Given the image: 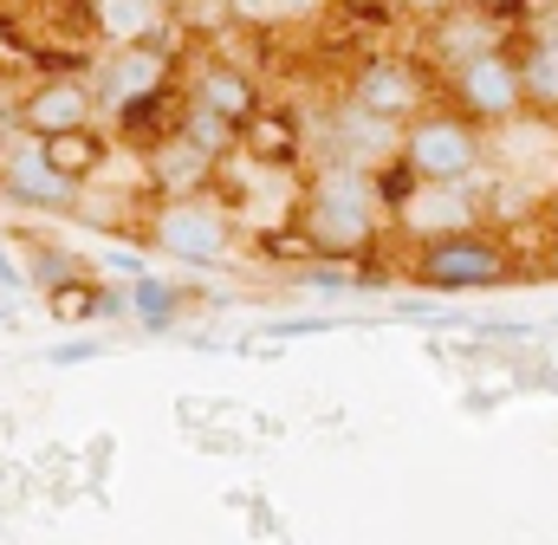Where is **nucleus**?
<instances>
[{
  "label": "nucleus",
  "instance_id": "1",
  "mask_svg": "<svg viewBox=\"0 0 558 545\" xmlns=\"http://www.w3.org/2000/svg\"><path fill=\"white\" fill-rule=\"evenodd\" d=\"M292 228H299L312 261H331V267L371 261L390 234L384 175L351 169V162H312L299 195H292Z\"/></svg>",
  "mask_w": 558,
  "mask_h": 545
},
{
  "label": "nucleus",
  "instance_id": "2",
  "mask_svg": "<svg viewBox=\"0 0 558 545\" xmlns=\"http://www.w3.org/2000/svg\"><path fill=\"white\" fill-rule=\"evenodd\" d=\"M143 241L156 254H169L175 267H228L234 261V241H241V215L215 195V189H195V195H156L143 208Z\"/></svg>",
  "mask_w": 558,
  "mask_h": 545
},
{
  "label": "nucleus",
  "instance_id": "3",
  "mask_svg": "<svg viewBox=\"0 0 558 545\" xmlns=\"http://www.w3.org/2000/svg\"><path fill=\"white\" fill-rule=\"evenodd\" d=\"M410 286L428 292H494V286H513L526 279L513 241L487 221V228H461V234H441V241H422L410 247Z\"/></svg>",
  "mask_w": 558,
  "mask_h": 545
},
{
  "label": "nucleus",
  "instance_id": "4",
  "mask_svg": "<svg viewBox=\"0 0 558 545\" xmlns=\"http://www.w3.org/2000/svg\"><path fill=\"white\" fill-rule=\"evenodd\" d=\"M338 98H344L351 111L390 124V131H410L422 111L441 105V78L428 72L422 52H371V59L351 65V78H344Z\"/></svg>",
  "mask_w": 558,
  "mask_h": 545
},
{
  "label": "nucleus",
  "instance_id": "5",
  "mask_svg": "<svg viewBox=\"0 0 558 545\" xmlns=\"http://www.w3.org/2000/svg\"><path fill=\"white\" fill-rule=\"evenodd\" d=\"M397 169L410 182H422V189H474L481 169H487V131H474L461 111L435 105V111H422L416 124L403 131Z\"/></svg>",
  "mask_w": 558,
  "mask_h": 545
},
{
  "label": "nucleus",
  "instance_id": "6",
  "mask_svg": "<svg viewBox=\"0 0 558 545\" xmlns=\"http://www.w3.org/2000/svg\"><path fill=\"white\" fill-rule=\"evenodd\" d=\"M441 105L448 111H461L474 131H513L520 118H526V85H520V52L513 46H494V52H481V59H468V65H454L448 78H441Z\"/></svg>",
  "mask_w": 558,
  "mask_h": 545
},
{
  "label": "nucleus",
  "instance_id": "7",
  "mask_svg": "<svg viewBox=\"0 0 558 545\" xmlns=\"http://www.w3.org/2000/svg\"><path fill=\"white\" fill-rule=\"evenodd\" d=\"M169 72H175V46H162V39H137V46H105L85 85H92L98 111L131 118L143 98H162V92H169Z\"/></svg>",
  "mask_w": 558,
  "mask_h": 545
},
{
  "label": "nucleus",
  "instance_id": "8",
  "mask_svg": "<svg viewBox=\"0 0 558 545\" xmlns=\"http://www.w3.org/2000/svg\"><path fill=\"white\" fill-rule=\"evenodd\" d=\"M182 105H195V111H208L215 124H228V131L241 136L260 111H267V92H260V78L241 65V59H228V52H208L202 65H195V78H189V98Z\"/></svg>",
  "mask_w": 558,
  "mask_h": 545
},
{
  "label": "nucleus",
  "instance_id": "9",
  "mask_svg": "<svg viewBox=\"0 0 558 545\" xmlns=\"http://www.w3.org/2000/svg\"><path fill=\"white\" fill-rule=\"evenodd\" d=\"M0 195L20 202V208H46V215H72L85 189H72L52 162H46V143L39 136H13L0 149Z\"/></svg>",
  "mask_w": 558,
  "mask_h": 545
},
{
  "label": "nucleus",
  "instance_id": "10",
  "mask_svg": "<svg viewBox=\"0 0 558 545\" xmlns=\"http://www.w3.org/2000/svg\"><path fill=\"white\" fill-rule=\"evenodd\" d=\"M390 228H403L410 247H422V241H441V234H461V228H487V202H474L468 189H422V182H410L390 202Z\"/></svg>",
  "mask_w": 558,
  "mask_h": 545
},
{
  "label": "nucleus",
  "instance_id": "11",
  "mask_svg": "<svg viewBox=\"0 0 558 545\" xmlns=\"http://www.w3.org/2000/svg\"><path fill=\"white\" fill-rule=\"evenodd\" d=\"M85 124H98V98H92L85 78L52 72V78L26 85V98H20V136H39L46 143V136L85 131Z\"/></svg>",
  "mask_w": 558,
  "mask_h": 545
},
{
  "label": "nucleus",
  "instance_id": "12",
  "mask_svg": "<svg viewBox=\"0 0 558 545\" xmlns=\"http://www.w3.org/2000/svg\"><path fill=\"white\" fill-rule=\"evenodd\" d=\"M513 33H520V26H507V20H487V13L461 7V13H448L441 26H428V33H422V59H428V72H435V78H448L454 65H468V59H481V52H494V46H513Z\"/></svg>",
  "mask_w": 558,
  "mask_h": 545
},
{
  "label": "nucleus",
  "instance_id": "13",
  "mask_svg": "<svg viewBox=\"0 0 558 545\" xmlns=\"http://www.w3.org/2000/svg\"><path fill=\"white\" fill-rule=\"evenodd\" d=\"M513 52H520V85H526V118L558 124V7L533 13L513 33Z\"/></svg>",
  "mask_w": 558,
  "mask_h": 545
},
{
  "label": "nucleus",
  "instance_id": "14",
  "mask_svg": "<svg viewBox=\"0 0 558 545\" xmlns=\"http://www.w3.org/2000/svg\"><path fill=\"white\" fill-rule=\"evenodd\" d=\"M208 169H215V156L202 143H189L182 131L156 136L149 156H143V175H149L156 195H195V189H208Z\"/></svg>",
  "mask_w": 558,
  "mask_h": 545
},
{
  "label": "nucleus",
  "instance_id": "15",
  "mask_svg": "<svg viewBox=\"0 0 558 545\" xmlns=\"http://www.w3.org/2000/svg\"><path fill=\"white\" fill-rule=\"evenodd\" d=\"M111 131H98V124H85V131H65V136H46V162L72 182V189H85L92 175H105V162H111Z\"/></svg>",
  "mask_w": 558,
  "mask_h": 545
},
{
  "label": "nucleus",
  "instance_id": "16",
  "mask_svg": "<svg viewBox=\"0 0 558 545\" xmlns=\"http://www.w3.org/2000/svg\"><path fill=\"white\" fill-rule=\"evenodd\" d=\"M338 0H228L234 26L247 33H292V26H318Z\"/></svg>",
  "mask_w": 558,
  "mask_h": 545
},
{
  "label": "nucleus",
  "instance_id": "17",
  "mask_svg": "<svg viewBox=\"0 0 558 545\" xmlns=\"http://www.w3.org/2000/svg\"><path fill=\"white\" fill-rule=\"evenodd\" d=\"M241 149H247L254 162H292V156L305 149V136H299V124H292L286 111H260V118L241 131Z\"/></svg>",
  "mask_w": 558,
  "mask_h": 545
},
{
  "label": "nucleus",
  "instance_id": "18",
  "mask_svg": "<svg viewBox=\"0 0 558 545\" xmlns=\"http://www.w3.org/2000/svg\"><path fill=\"white\" fill-rule=\"evenodd\" d=\"M131 318H137L143 331H169V325L182 318V286H169V279L143 272L137 286H131Z\"/></svg>",
  "mask_w": 558,
  "mask_h": 545
},
{
  "label": "nucleus",
  "instance_id": "19",
  "mask_svg": "<svg viewBox=\"0 0 558 545\" xmlns=\"http://www.w3.org/2000/svg\"><path fill=\"white\" fill-rule=\"evenodd\" d=\"M169 26H175V33H228L234 13H228V0H175Z\"/></svg>",
  "mask_w": 558,
  "mask_h": 545
},
{
  "label": "nucleus",
  "instance_id": "20",
  "mask_svg": "<svg viewBox=\"0 0 558 545\" xmlns=\"http://www.w3.org/2000/svg\"><path fill=\"white\" fill-rule=\"evenodd\" d=\"M26 279H33V286H46V292H59V286H72V279H78V267L65 261V247H39V241H33V254H26Z\"/></svg>",
  "mask_w": 558,
  "mask_h": 545
},
{
  "label": "nucleus",
  "instance_id": "21",
  "mask_svg": "<svg viewBox=\"0 0 558 545\" xmlns=\"http://www.w3.org/2000/svg\"><path fill=\"white\" fill-rule=\"evenodd\" d=\"M390 7H397V20H410V26H422V33L441 26L448 13H461V0H390Z\"/></svg>",
  "mask_w": 558,
  "mask_h": 545
},
{
  "label": "nucleus",
  "instance_id": "22",
  "mask_svg": "<svg viewBox=\"0 0 558 545\" xmlns=\"http://www.w3.org/2000/svg\"><path fill=\"white\" fill-rule=\"evenodd\" d=\"M92 358H105V338H98V331H92V338H65V344H52V351H46V364H59V371L92 364Z\"/></svg>",
  "mask_w": 558,
  "mask_h": 545
},
{
  "label": "nucleus",
  "instance_id": "23",
  "mask_svg": "<svg viewBox=\"0 0 558 545\" xmlns=\"http://www.w3.org/2000/svg\"><path fill=\"white\" fill-rule=\"evenodd\" d=\"M461 7H474V13H487V20H520V13H539V0H461Z\"/></svg>",
  "mask_w": 558,
  "mask_h": 545
},
{
  "label": "nucleus",
  "instance_id": "24",
  "mask_svg": "<svg viewBox=\"0 0 558 545\" xmlns=\"http://www.w3.org/2000/svg\"><path fill=\"white\" fill-rule=\"evenodd\" d=\"M338 318H279V325H267V338H318V331H331Z\"/></svg>",
  "mask_w": 558,
  "mask_h": 545
},
{
  "label": "nucleus",
  "instance_id": "25",
  "mask_svg": "<svg viewBox=\"0 0 558 545\" xmlns=\"http://www.w3.org/2000/svg\"><path fill=\"white\" fill-rule=\"evenodd\" d=\"M0 286H13V292H20V286H26V272L13 267V261H7V254H0Z\"/></svg>",
  "mask_w": 558,
  "mask_h": 545
},
{
  "label": "nucleus",
  "instance_id": "26",
  "mask_svg": "<svg viewBox=\"0 0 558 545\" xmlns=\"http://www.w3.org/2000/svg\"><path fill=\"white\" fill-rule=\"evenodd\" d=\"M539 272H546V279H558V241L546 247V261H539Z\"/></svg>",
  "mask_w": 558,
  "mask_h": 545
},
{
  "label": "nucleus",
  "instance_id": "27",
  "mask_svg": "<svg viewBox=\"0 0 558 545\" xmlns=\"http://www.w3.org/2000/svg\"><path fill=\"white\" fill-rule=\"evenodd\" d=\"M39 7H65V0H39Z\"/></svg>",
  "mask_w": 558,
  "mask_h": 545
}]
</instances>
